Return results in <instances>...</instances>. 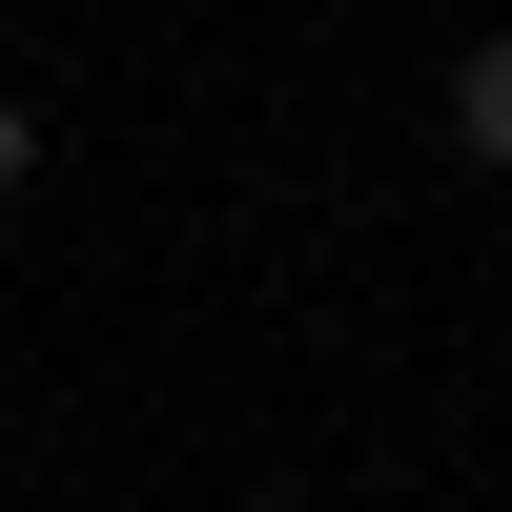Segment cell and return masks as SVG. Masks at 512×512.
Segmentation results:
<instances>
[{"label":"cell","mask_w":512,"mask_h":512,"mask_svg":"<svg viewBox=\"0 0 512 512\" xmlns=\"http://www.w3.org/2000/svg\"><path fill=\"white\" fill-rule=\"evenodd\" d=\"M431 103H451V164H512V21H492V41H451Z\"/></svg>","instance_id":"obj_1"},{"label":"cell","mask_w":512,"mask_h":512,"mask_svg":"<svg viewBox=\"0 0 512 512\" xmlns=\"http://www.w3.org/2000/svg\"><path fill=\"white\" fill-rule=\"evenodd\" d=\"M41 185V103H0V205H21Z\"/></svg>","instance_id":"obj_2"}]
</instances>
